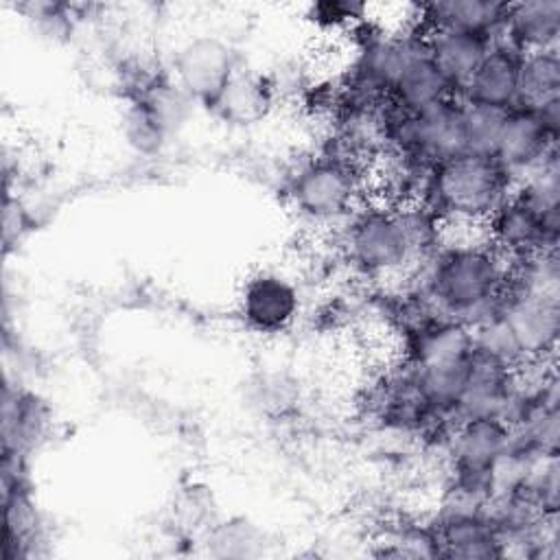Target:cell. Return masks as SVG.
<instances>
[{"mask_svg": "<svg viewBox=\"0 0 560 560\" xmlns=\"http://www.w3.org/2000/svg\"><path fill=\"white\" fill-rule=\"evenodd\" d=\"M120 136L131 151L147 158L162 153L171 142L164 129L131 96H127V103L122 105V112H120Z\"/></svg>", "mask_w": 560, "mask_h": 560, "instance_id": "cell-19", "label": "cell"}, {"mask_svg": "<svg viewBox=\"0 0 560 560\" xmlns=\"http://www.w3.org/2000/svg\"><path fill=\"white\" fill-rule=\"evenodd\" d=\"M129 96L151 114L171 140L184 131L197 107L195 101L175 83L168 70L147 74Z\"/></svg>", "mask_w": 560, "mask_h": 560, "instance_id": "cell-15", "label": "cell"}, {"mask_svg": "<svg viewBox=\"0 0 560 560\" xmlns=\"http://www.w3.org/2000/svg\"><path fill=\"white\" fill-rule=\"evenodd\" d=\"M273 105L276 96L271 92L269 79L265 74L241 68L217 101L212 114L223 122L252 125L262 120Z\"/></svg>", "mask_w": 560, "mask_h": 560, "instance_id": "cell-16", "label": "cell"}, {"mask_svg": "<svg viewBox=\"0 0 560 560\" xmlns=\"http://www.w3.org/2000/svg\"><path fill=\"white\" fill-rule=\"evenodd\" d=\"M236 313L256 335H282L300 319L302 291L284 271L258 269L241 284Z\"/></svg>", "mask_w": 560, "mask_h": 560, "instance_id": "cell-8", "label": "cell"}, {"mask_svg": "<svg viewBox=\"0 0 560 560\" xmlns=\"http://www.w3.org/2000/svg\"><path fill=\"white\" fill-rule=\"evenodd\" d=\"M553 103H560V55H558V48L523 52L516 107L542 109Z\"/></svg>", "mask_w": 560, "mask_h": 560, "instance_id": "cell-17", "label": "cell"}, {"mask_svg": "<svg viewBox=\"0 0 560 560\" xmlns=\"http://www.w3.org/2000/svg\"><path fill=\"white\" fill-rule=\"evenodd\" d=\"M512 276V262L486 238L444 243L409 276L411 289L440 315L470 328L501 304Z\"/></svg>", "mask_w": 560, "mask_h": 560, "instance_id": "cell-1", "label": "cell"}, {"mask_svg": "<svg viewBox=\"0 0 560 560\" xmlns=\"http://www.w3.org/2000/svg\"><path fill=\"white\" fill-rule=\"evenodd\" d=\"M508 2L499 0H442L413 9L416 24L427 33L435 28H455L483 35L492 42L501 39Z\"/></svg>", "mask_w": 560, "mask_h": 560, "instance_id": "cell-11", "label": "cell"}, {"mask_svg": "<svg viewBox=\"0 0 560 560\" xmlns=\"http://www.w3.org/2000/svg\"><path fill=\"white\" fill-rule=\"evenodd\" d=\"M448 98L459 96L451 81L444 77V72L438 68L424 44L396 77L387 103H392L400 112L416 114Z\"/></svg>", "mask_w": 560, "mask_h": 560, "instance_id": "cell-12", "label": "cell"}, {"mask_svg": "<svg viewBox=\"0 0 560 560\" xmlns=\"http://www.w3.org/2000/svg\"><path fill=\"white\" fill-rule=\"evenodd\" d=\"M431 525L438 556L488 560L503 558L499 527L486 512H438Z\"/></svg>", "mask_w": 560, "mask_h": 560, "instance_id": "cell-9", "label": "cell"}, {"mask_svg": "<svg viewBox=\"0 0 560 560\" xmlns=\"http://www.w3.org/2000/svg\"><path fill=\"white\" fill-rule=\"evenodd\" d=\"M464 103V127H466V147L475 153H490L494 151L503 118L508 112L492 109L486 105Z\"/></svg>", "mask_w": 560, "mask_h": 560, "instance_id": "cell-20", "label": "cell"}, {"mask_svg": "<svg viewBox=\"0 0 560 560\" xmlns=\"http://www.w3.org/2000/svg\"><path fill=\"white\" fill-rule=\"evenodd\" d=\"M560 103L542 109L514 107L505 114L492 155L518 182L558 153Z\"/></svg>", "mask_w": 560, "mask_h": 560, "instance_id": "cell-6", "label": "cell"}, {"mask_svg": "<svg viewBox=\"0 0 560 560\" xmlns=\"http://www.w3.org/2000/svg\"><path fill=\"white\" fill-rule=\"evenodd\" d=\"M424 35L429 55L433 57V61L438 63V68L444 72V77L451 81L459 96L464 85L481 63L483 55L488 52L492 39L455 28H435L427 31Z\"/></svg>", "mask_w": 560, "mask_h": 560, "instance_id": "cell-14", "label": "cell"}, {"mask_svg": "<svg viewBox=\"0 0 560 560\" xmlns=\"http://www.w3.org/2000/svg\"><path fill=\"white\" fill-rule=\"evenodd\" d=\"M516 179L490 153L464 151L435 164L427 177L422 201L444 223L483 225L510 197Z\"/></svg>", "mask_w": 560, "mask_h": 560, "instance_id": "cell-2", "label": "cell"}, {"mask_svg": "<svg viewBox=\"0 0 560 560\" xmlns=\"http://www.w3.org/2000/svg\"><path fill=\"white\" fill-rule=\"evenodd\" d=\"M523 52L505 39L490 44L481 63L464 85L459 98L475 105L510 112L518 105V77Z\"/></svg>", "mask_w": 560, "mask_h": 560, "instance_id": "cell-10", "label": "cell"}, {"mask_svg": "<svg viewBox=\"0 0 560 560\" xmlns=\"http://www.w3.org/2000/svg\"><path fill=\"white\" fill-rule=\"evenodd\" d=\"M44 405L26 392H4V455L24 457V451L44 433L46 427Z\"/></svg>", "mask_w": 560, "mask_h": 560, "instance_id": "cell-18", "label": "cell"}, {"mask_svg": "<svg viewBox=\"0 0 560 560\" xmlns=\"http://www.w3.org/2000/svg\"><path fill=\"white\" fill-rule=\"evenodd\" d=\"M337 241L343 262L359 278H409L416 269L396 210L385 201H363L337 228Z\"/></svg>", "mask_w": 560, "mask_h": 560, "instance_id": "cell-4", "label": "cell"}, {"mask_svg": "<svg viewBox=\"0 0 560 560\" xmlns=\"http://www.w3.org/2000/svg\"><path fill=\"white\" fill-rule=\"evenodd\" d=\"M368 168L343 153L322 149L287 177V201L300 221L337 230L365 201Z\"/></svg>", "mask_w": 560, "mask_h": 560, "instance_id": "cell-3", "label": "cell"}, {"mask_svg": "<svg viewBox=\"0 0 560 560\" xmlns=\"http://www.w3.org/2000/svg\"><path fill=\"white\" fill-rule=\"evenodd\" d=\"M486 241L510 262L556 252L560 241V219L545 217L518 195L510 197L486 219Z\"/></svg>", "mask_w": 560, "mask_h": 560, "instance_id": "cell-7", "label": "cell"}, {"mask_svg": "<svg viewBox=\"0 0 560 560\" xmlns=\"http://www.w3.org/2000/svg\"><path fill=\"white\" fill-rule=\"evenodd\" d=\"M501 39L521 52L556 50L560 44V0L508 2Z\"/></svg>", "mask_w": 560, "mask_h": 560, "instance_id": "cell-13", "label": "cell"}, {"mask_svg": "<svg viewBox=\"0 0 560 560\" xmlns=\"http://www.w3.org/2000/svg\"><path fill=\"white\" fill-rule=\"evenodd\" d=\"M241 68L238 50L225 37L197 33L177 44L171 55L168 74L197 107L212 112Z\"/></svg>", "mask_w": 560, "mask_h": 560, "instance_id": "cell-5", "label": "cell"}, {"mask_svg": "<svg viewBox=\"0 0 560 560\" xmlns=\"http://www.w3.org/2000/svg\"><path fill=\"white\" fill-rule=\"evenodd\" d=\"M308 20L328 33H352L368 20V7L361 2H317L311 7Z\"/></svg>", "mask_w": 560, "mask_h": 560, "instance_id": "cell-21", "label": "cell"}]
</instances>
